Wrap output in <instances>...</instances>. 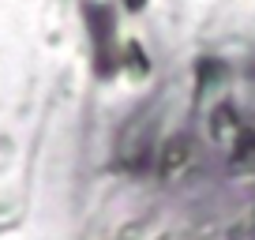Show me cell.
Listing matches in <instances>:
<instances>
[{
	"instance_id": "cell-1",
	"label": "cell",
	"mask_w": 255,
	"mask_h": 240,
	"mask_svg": "<svg viewBox=\"0 0 255 240\" xmlns=\"http://www.w3.org/2000/svg\"><path fill=\"white\" fill-rule=\"evenodd\" d=\"M83 15L90 23V38H94V68L102 79L117 72V53H113V8L105 4H83Z\"/></svg>"
},
{
	"instance_id": "cell-2",
	"label": "cell",
	"mask_w": 255,
	"mask_h": 240,
	"mask_svg": "<svg viewBox=\"0 0 255 240\" xmlns=\"http://www.w3.org/2000/svg\"><path fill=\"white\" fill-rule=\"evenodd\" d=\"M188 158H191V143H188V135H176V139H169L165 143V150H161V176H176L184 165H188Z\"/></svg>"
},
{
	"instance_id": "cell-3",
	"label": "cell",
	"mask_w": 255,
	"mask_h": 240,
	"mask_svg": "<svg viewBox=\"0 0 255 240\" xmlns=\"http://www.w3.org/2000/svg\"><path fill=\"white\" fill-rule=\"evenodd\" d=\"M233 169L237 173H255V135L252 131H244L240 143L233 146Z\"/></svg>"
},
{
	"instance_id": "cell-4",
	"label": "cell",
	"mask_w": 255,
	"mask_h": 240,
	"mask_svg": "<svg viewBox=\"0 0 255 240\" xmlns=\"http://www.w3.org/2000/svg\"><path fill=\"white\" fill-rule=\"evenodd\" d=\"M237 109H229V105H222V109H214V124H210V131H214V139H229L233 131H237Z\"/></svg>"
},
{
	"instance_id": "cell-5",
	"label": "cell",
	"mask_w": 255,
	"mask_h": 240,
	"mask_svg": "<svg viewBox=\"0 0 255 240\" xmlns=\"http://www.w3.org/2000/svg\"><path fill=\"white\" fill-rule=\"evenodd\" d=\"M128 72L135 75V79H143V75L150 72V60H146V53L139 49V41H128Z\"/></svg>"
},
{
	"instance_id": "cell-6",
	"label": "cell",
	"mask_w": 255,
	"mask_h": 240,
	"mask_svg": "<svg viewBox=\"0 0 255 240\" xmlns=\"http://www.w3.org/2000/svg\"><path fill=\"white\" fill-rule=\"evenodd\" d=\"M218 79H225V68L218 60H203L199 64V90H210Z\"/></svg>"
},
{
	"instance_id": "cell-7",
	"label": "cell",
	"mask_w": 255,
	"mask_h": 240,
	"mask_svg": "<svg viewBox=\"0 0 255 240\" xmlns=\"http://www.w3.org/2000/svg\"><path fill=\"white\" fill-rule=\"evenodd\" d=\"M229 240H255V210L240 225H233V229H229Z\"/></svg>"
},
{
	"instance_id": "cell-8",
	"label": "cell",
	"mask_w": 255,
	"mask_h": 240,
	"mask_svg": "<svg viewBox=\"0 0 255 240\" xmlns=\"http://www.w3.org/2000/svg\"><path fill=\"white\" fill-rule=\"evenodd\" d=\"M124 4H128V8H131V11H139V8H143V4H146V0H124Z\"/></svg>"
}]
</instances>
